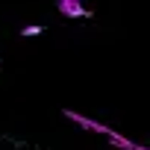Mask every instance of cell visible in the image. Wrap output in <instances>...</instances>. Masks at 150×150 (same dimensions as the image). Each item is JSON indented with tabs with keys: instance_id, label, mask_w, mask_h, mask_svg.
<instances>
[{
	"instance_id": "6da1fadb",
	"label": "cell",
	"mask_w": 150,
	"mask_h": 150,
	"mask_svg": "<svg viewBox=\"0 0 150 150\" xmlns=\"http://www.w3.org/2000/svg\"><path fill=\"white\" fill-rule=\"evenodd\" d=\"M59 9H62V15H68V18H88L91 12L83 6V0H59Z\"/></svg>"
},
{
	"instance_id": "7a4b0ae2",
	"label": "cell",
	"mask_w": 150,
	"mask_h": 150,
	"mask_svg": "<svg viewBox=\"0 0 150 150\" xmlns=\"http://www.w3.org/2000/svg\"><path fill=\"white\" fill-rule=\"evenodd\" d=\"M41 33H44V27H35V24L21 30V35H24V38H33V35H41Z\"/></svg>"
}]
</instances>
